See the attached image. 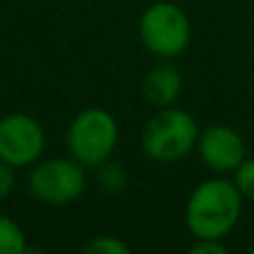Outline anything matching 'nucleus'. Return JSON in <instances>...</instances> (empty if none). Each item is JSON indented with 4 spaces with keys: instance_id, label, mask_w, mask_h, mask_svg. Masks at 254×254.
I'll return each instance as SVG.
<instances>
[{
    "instance_id": "obj_5",
    "label": "nucleus",
    "mask_w": 254,
    "mask_h": 254,
    "mask_svg": "<svg viewBox=\"0 0 254 254\" xmlns=\"http://www.w3.org/2000/svg\"><path fill=\"white\" fill-rule=\"evenodd\" d=\"M29 194L43 205H67L83 196L87 188L85 167L74 158L36 161L27 179Z\"/></svg>"
},
{
    "instance_id": "obj_1",
    "label": "nucleus",
    "mask_w": 254,
    "mask_h": 254,
    "mask_svg": "<svg viewBox=\"0 0 254 254\" xmlns=\"http://www.w3.org/2000/svg\"><path fill=\"white\" fill-rule=\"evenodd\" d=\"M243 194L228 179H207L185 203V225L194 239H225L243 212Z\"/></svg>"
},
{
    "instance_id": "obj_9",
    "label": "nucleus",
    "mask_w": 254,
    "mask_h": 254,
    "mask_svg": "<svg viewBox=\"0 0 254 254\" xmlns=\"http://www.w3.org/2000/svg\"><path fill=\"white\" fill-rule=\"evenodd\" d=\"M27 237L13 219L0 214V254H25Z\"/></svg>"
},
{
    "instance_id": "obj_13",
    "label": "nucleus",
    "mask_w": 254,
    "mask_h": 254,
    "mask_svg": "<svg viewBox=\"0 0 254 254\" xmlns=\"http://www.w3.org/2000/svg\"><path fill=\"white\" fill-rule=\"evenodd\" d=\"M13 185H16V167L0 161V201H4L13 192Z\"/></svg>"
},
{
    "instance_id": "obj_8",
    "label": "nucleus",
    "mask_w": 254,
    "mask_h": 254,
    "mask_svg": "<svg viewBox=\"0 0 254 254\" xmlns=\"http://www.w3.org/2000/svg\"><path fill=\"white\" fill-rule=\"evenodd\" d=\"M181 92H183V76L170 63H161V65L152 67L143 78V96L156 110L172 107L179 101Z\"/></svg>"
},
{
    "instance_id": "obj_3",
    "label": "nucleus",
    "mask_w": 254,
    "mask_h": 254,
    "mask_svg": "<svg viewBox=\"0 0 254 254\" xmlns=\"http://www.w3.org/2000/svg\"><path fill=\"white\" fill-rule=\"evenodd\" d=\"M65 143L74 161L85 170H96L110 161L119 145V123L103 107H89L71 121Z\"/></svg>"
},
{
    "instance_id": "obj_6",
    "label": "nucleus",
    "mask_w": 254,
    "mask_h": 254,
    "mask_svg": "<svg viewBox=\"0 0 254 254\" xmlns=\"http://www.w3.org/2000/svg\"><path fill=\"white\" fill-rule=\"evenodd\" d=\"M45 152V129L27 114L0 119V161L18 167L34 165Z\"/></svg>"
},
{
    "instance_id": "obj_12",
    "label": "nucleus",
    "mask_w": 254,
    "mask_h": 254,
    "mask_svg": "<svg viewBox=\"0 0 254 254\" xmlns=\"http://www.w3.org/2000/svg\"><path fill=\"white\" fill-rule=\"evenodd\" d=\"M234 185L243 194V198L254 201V158H246L234 170Z\"/></svg>"
},
{
    "instance_id": "obj_14",
    "label": "nucleus",
    "mask_w": 254,
    "mask_h": 254,
    "mask_svg": "<svg viewBox=\"0 0 254 254\" xmlns=\"http://www.w3.org/2000/svg\"><path fill=\"white\" fill-rule=\"evenodd\" d=\"M192 254H228V248L223 246V239H196L192 248Z\"/></svg>"
},
{
    "instance_id": "obj_10",
    "label": "nucleus",
    "mask_w": 254,
    "mask_h": 254,
    "mask_svg": "<svg viewBox=\"0 0 254 254\" xmlns=\"http://www.w3.org/2000/svg\"><path fill=\"white\" fill-rule=\"evenodd\" d=\"M96 170H98V183H101L103 190H107V192H121V190L125 188L127 174L119 163L105 161L103 165H98Z\"/></svg>"
},
{
    "instance_id": "obj_2",
    "label": "nucleus",
    "mask_w": 254,
    "mask_h": 254,
    "mask_svg": "<svg viewBox=\"0 0 254 254\" xmlns=\"http://www.w3.org/2000/svg\"><path fill=\"white\" fill-rule=\"evenodd\" d=\"M198 134L201 129L190 112L174 105L163 107L145 123L140 147L156 163H176L196 149Z\"/></svg>"
},
{
    "instance_id": "obj_15",
    "label": "nucleus",
    "mask_w": 254,
    "mask_h": 254,
    "mask_svg": "<svg viewBox=\"0 0 254 254\" xmlns=\"http://www.w3.org/2000/svg\"><path fill=\"white\" fill-rule=\"evenodd\" d=\"M250 252H252V254H254V246H252V248H250Z\"/></svg>"
},
{
    "instance_id": "obj_4",
    "label": "nucleus",
    "mask_w": 254,
    "mask_h": 254,
    "mask_svg": "<svg viewBox=\"0 0 254 254\" xmlns=\"http://www.w3.org/2000/svg\"><path fill=\"white\" fill-rule=\"evenodd\" d=\"M143 45L158 58H176L190 47L192 25L179 4L158 0L149 4L138 20Z\"/></svg>"
},
{
    "instance_id": "obj_11",
    "label": "nucleus",
    "mask_w": 254,
    "mask_h": 254,
    "mask_svg": "<svg viewBox=\"0 0 254 254\" xmlns=\"http://www.w3.org/2000/svg\"><path fill=\"white\" fill-rule=\"evenodd\" d=\"M83 250L89 254H127L129 246H125L121 239L105 234V237H94L89 243H85Z\"/></svg>"
},
{
    "instance_id": "obj_7",
    "label": "nucleus",
    "mask_w": 254,
    "mask_h": 254,
    "mask_svg": "<svg viewBox=\"0 0 254 254\" xmlns=\"http://www.w3.org/2000/svg\"><path fill=\"white\" fill-rule=\"evenodd\" d=\"M196 152L201 161L216 174L234 172L246 161V143L241 134L230 125H207L201 129L196 140Z\"/></svg>"
}]
</instances>
